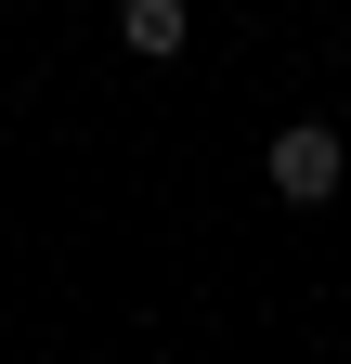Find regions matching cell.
<instances>
[{"instance_id": "cell-1", "label": "cell", "mask_w": 351, "mask_h": 364, "mask_svg": "<svg viewBox=\"0 0 351 364\" xmlns=\"http://www.w3.org/2000/svg\"><path fill=\"white\" fill-rule=\"evenodd\" d=\"M260 169H274V196H286V208H325L351 156H338V130H325V117H299V130H274V156H260Z\"/></svg>"}, {"instance_id": "cell-2", "label": "cell", "mask_w": 351, "mask_h": 364, "mask_svg": "<svg viewBox=\"0 0 351 364\" xmlns=\"http://www.w3.org/2000/svg\"><path fill=\"white\" fill-rule=\"evenodd\" d=\"M117 39H130L144 65H169V53L195 39V14H183V0H117Z\"/></svg>"}]
</instances>
